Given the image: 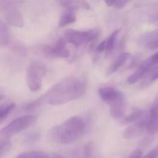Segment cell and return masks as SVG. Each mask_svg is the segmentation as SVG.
<instances>
[{"label": "cell", "instance_id": "cell-1", "mask_svg": "<svg viewBox=\"0 0 158 158\" xmlns=\"http://www.w3.org/2000/svg\"><path fill=\"white\" fill-rule=\"evenodd\" d=\"M86 91V82L81 77L70 76L60 80L49 88L42 97L27 106L31 110L42 103L61 105L81 97Z\"/></svg>", "mask_w": 158, "mask_h": 158}, {"label": "cell", "instance_id": "cell-2", "mask_svg": "<svg viewBox=\"0 0 158 158\" xmlns=\"http://www.w3.org/2000/svg\"><path fill=\"white\" fill-rule=\"evenodd\" d=\"M84 131L85 123L83 119L74 116L51 128L49 131V137L54 143L70 144L77 141L83 135Z\"/></svg>", "mask_w": 158, "mask_h": 158}, {"label": "cell", "instance_id": "cell-3", "mask_svg": "<svg viewBox=\"0 0 158 158\" xmlns=\"http://www.w3.org/2000/svg\"><path fill=\"white\" fill-rule=\"evenodd\" d=\"M46 72V66L40 61H33L26 69V83L32 92H37L43 86V79Z\"/></svg>", "mask_w": 158, "mask_h": 158}, {"label": "cell", "instance_id": "cell-4", "mask_svg": "<svg viewBox=\"0 0 158 158\" xmlns=\"http://www.w3.org/2000/svg\"><path fill=\"white\" fill-rule=\"evenodd\" d=\"M99 30L97 29L89 30H77V29H68L64 32V39L66 42L74 45L77 47L86 45V43L98 37Z\"/></svg>", "mask_w": 158, "mask_h": 158}, {"label": "cell", "instance_id": "cell-5", "mask_svg": "<svg viewBox=\"0 0 158 158\" xmlns=\"http://www.w3.org/2000/svg\"><path fill=\"white\" fill-rule=\"evenodd\" d=\"M36 120V116L32 114H27L17 117L2 129L1 134L10 137L11 136L15 135L30 127L35 123Z\"/></svg>", "mask_w": 158, "mask_h": 158}, {"label": "cell", "instance_id": "cell-6", "mask_svg": "<svg viewBox=\"0 0 158 158\" xmlns=\"http://www.w3.org/2000/svg\"><path fill=\"white\" fill-rule=\"evenodd\" d=\"M2 10L6 18V21L11 26L17 28H22L23 26V19L20 11L14 6L12 2L1 1L0 2Z\"/></svg>", "mask_w": 158, "mask_h": 158}, {"label": "cell", "instance_id": "cell-7", "mask_svg": "<svg viewBox=\"0 0 158 158\" xmlns=\"http://www.w3.org/2000/svg\"><path fill=\"white\" fill-rule=\"evenodd\" d=\"M40 50L47 58H67L69 56V51L64 38L60 39L52 46H42Z\"/></svg>", "mask_w": 158, "mask_h": 158}, {"label": "cell", "instance_id": "cell-8", "mask_svg": "<svg viewBox=\"0 0 158 158\" xmlns=\"http://www.w3.org/2000/svg\"><path fill=\"white\" fill-rule=\"evenodd\" d=\"M98 94L103 101L113 103L123 100V95L121 92L110 86L101 87L98 89Z\"/></svg>", "mask_w": 158, "mask_h": 158}, {"label": "cell", "instance_id": "cell-9", "mask_svg": "<svg viewBox=\"0 0 158 158\" xmlns=\"http://www.w3.org/2000/svg\"><path fill=\"white\" fill-rule=\"evenodd\" d=\"M147 123H148V119H143L131 124L124 131L123 137L126 140H131L140 136L143 134L144 130H146Z\"/></svg>", "mask_w": 158, "mask_h": 158}, {"label": "cell", "instance_id": "cell-10", "mask_svg": "<svg viewBox=\"0 0 158 158\" xmlns=\"http://www.w3.org/2000/svg\"><path fill=\"white\" fill-rule=\"evenodd\" d=\"M153 66H153V64L151 63V62L150 61L149 59H148L147 60L143 61V63L137 67V69L134 71V73L128 77L127 83H129V84H134V83L140 81L141 79H143L146 77V75L149 73V71L152 69Z\"/></svg>", "mask_w": 158, "mask_h": 158}, {"label": "cell", "instance_id": "cell-11", "mask_svg": "<svg viewBox=\"0 0 158 158\" xmlns=\"http://www.w3.org/2000/svg\"><path fill=\"white\" fill-rule=\"evenodd\" d=\"M146 131L150 135H156L158 134V106H151Z\"/></svg>", "mask_w": 158, "mask_h": 158}, {"label": "cell", "instance_id": "cell-12", "mask_svg": "<svg viewBox=\"0 0 158 158\" xmlns=\"http://www.w3.org/2000/svg\"><path fill=\"white\" fill-rule=\"evenodd\" d=\"M140 43L150 49H158V29L144 34L140 38Z\"/></svg>", "mask_w": 158, "mask_h": 158}, {"label": "cell", "instance_id": "cell-13", "mask_svg": "<svg viewBox=\"0 0 158 158\" xmlns=\"http://www.w3.org/2000/svg\"><path fill=\"white\" fill-rule=\"evenodd\" d=\"M130 57H131V53L129 52H123V53L120 54L108 67L107 75H112L114 73L117 72L126 63Z\"/></svg>", "mask_w": 158, "mask_h": 158}, {"label": "cell", "instance_id": "cell-14", "mask_svg": "<svg viewBox=\"0 0 158 158\" xmlns=\"http://www.w3.org/2000/svg\"><path fill=\"white\" fill-rule=\"evenodd\" d=\"M76 21H77V15H76L75 11L66 9L60 15L58 27H64L68 25L74 23Z\"/></svg>", "mask_w": 158, "mask_h": 158}, {"label": "cell", "instance_id": "cell-15", "mask_svg": "<svg viewBox=\"0 0 158 158\" xmlns=\"http://www.w3.org/2000/svg\"><path fill=\"white\" fill-rule=\"evenodd\" d=\"M110 114L114 119L123 118L125 110V103L123 100L110 104Z\"/></svg>", "mask_w": 158, "mask_h": 158}, {"label": "cell", "instance_id": "cell-16", "mask_svg": "<svg viewBox=\"0 0 158 158\" xmlns=\"http://www.w3.org/2000/svg\"><path fill=\"white\" fill-rule=\"evenodd\" d=\"M60 3L65 9H71L75 11L80 9H86V10L91 9L90 5L87 2L84 1H62L60 2Z\"/></svg>", "mask_w": 158, "mask_h": 158}, {"label": "cell", "instance_id": "cell-17", "mask_svg": "<svg viewBox=\"0 0 158 158\" xmlns=\"http://www.w3.org/2000/svg\"><path fill=\"white\" fill-rule=\"evenodd\" d=\"M10 40V32L7 24L3 21L0 22V44L2 47L8 45Z\"/></svg>", "mask_w": 158, "mask_h": 158}, {"label": "cell", "instance_id": "cell-18", "mask_svg": "<svg viewBox=\"0 0 158 158\" xmlns=\"http://www.w3.org/2000/svg\"><path fill=\"white\" fill-rule=\"evenodd\" d=\"M157 80H158V65L153 67L149 71L146 77L143 78L140 86H141V87H147V86H150L151 83L155 82Z\"/></svg>", "mask_w": 158, "mask_h": 158}, {"label": "cell", "instance_id": "cell-19", "mask_svg": "<svg viewBox=\"0 0 158 158\" xmlns=\"http://www.w3.org/2000/svg\"><path fill=\"white\" fill-rule=\"evenodd\" d=\"M142 115H143V113L140 110H135L131 114L122 119L120 123H121V125L133 124V123L139 121V120L141 119Z\"/></svg>", "mask_w": 158, "mask_h": 158}, {"label": "cell", "instance_id": "cell-20", "mask_svg": "<svg viewBox=\"0 0 158 158\" xmlns=\"http://www.w3.org/2000/svg\"><path fill=\"white\" fill-rule=\"evenodd\" d=\"M120 31V29H115L114 31H113L112 33L110 35V36L106 40V51H105V54H106V56H109L112 53L113 50L114 49V46H115L116 40H117V37Z\"/></svg>", "mask_w": 158, "mask_h": 158}, {"label": "cell", "instance_id": "cell-21", "mask_svg": "<svg viewBox=\"0 0 158 158\" xmlns=\"http://www.w3.org/2000/svg\"><path fill=\"white\" fill-rule=\"evenodd\" d=\"M15 158H49V155L44 151H30L21 153Z\"/></svg>", "mask_w": 158, "mask_h": 158}, {"label": "cell", "instance_id": "cell-22", "mask_svg": "<svg viewBox=\"0 0 158 158\" xmlns=\"http://www.w3.org/2000/svg\"><path fill=\"white\" fill-rule=\"evenodd\" d=\"M15 106V103L12 102L6 103V104L1 105V109H0V123H3L5 120L7 118L8 116L10 114V113L13 110Z\"/></svg>", "mask_w": 158, "mask_h": 158}, {"label": "cell", "instance_id": "cell-23", "mask_svg": "<svg viewBox=\"0 0 158 158\" xmlns=\"http://www.w3.org/2000/svg\"><path fill=\"white\" fill-rule=\"evenodd\" d=\"M0 144H1L0 145V154H1V156H3L11 149L12 144H11L10 137L2 135Z\"/></svg>", "mask_w": 158, "mask_h": 158}, {"label": "cell", "instance_id": "cell-24", "mask_svg": "<svg viewBox=\"0 0 158 158\" xmlns=\"http://www.w3.org/2000/svg\"><path fill=\"white\" fill-rule=\"evenodd\" d=\"M106 5L110 7H114L115 9H123L127 4L128 3L127 1H124V0H109V1L105 2Z\"/></svg>", "mask_w": 158, "mask_h": 158}, {"label": "cell", "instance_id": "cell-25", "mask_svg": "<svg viewBox=\"0 0 158 158\" xmlns=\"http://www.w3.org/2000/svg\"><path fill=\"white\" fill-rule=\"evenodd\" d=\"M158 157V146L151 150L143 158H157Z\"/></svg>", "mask_w": 158, "mask_h": 158}, {"label": "cell", "instance_id": "cell-26", "mask_svg": "<svg viewBox=\"0 0 158 158\" xmlns=\"http://www.w3.org/2000/svg\"><path fill=\"white\" fill-rule=\"evenodd\" d=\"M106 40H104L102 42H100V44L98 45V46H97V52H98V53H101V52L106 51Z\"/></svg>", "mask_w": 158, "mask_h": 158}, {"label": "cell", "instance_id": "cell-27", "mask_svg": "<svg viewBox=\"0 0 158 158\" xmlns=\"http://www.w3.org/2000/svg\"><path fill=\"white\" fill-rule=\"evenodd\" d=\"M128 158H143V157H142V151L140 149L134 150Z\"/></svg>", "mask_w": 158, "mask_h": 158}, {"label": "cell", "instance_id": "cell-28", "mask_svg": "<svg viewBox=\"0 0 158 158\" xmlns=\"http://www.w3.org/2000/svg\"><path fill=\"white\" fill-rule=\"evenodd\" d=\"M150 61L151 62V63L153 64V66H157L158 64V52L154 53V55L151 56L149 58Z\"/></svg>", "mask_w": 158, "mask_h": 158}]
</instances>
